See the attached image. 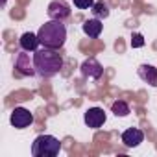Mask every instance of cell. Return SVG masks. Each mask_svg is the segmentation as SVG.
<instances>
[{"instance_id": "cell-8", "label": "cell", "mask_w": 157, "mask_h": 157, "mask_svg": "<svg viewBox=\"0 0 157 157\" xmlns=\"http://www.w3.org/2000/svg\"><path fill=\"white\" fill-rule=\"evenodd\" d=\"M15 68H17L22 76H33V74H37L33 57H30V54H28L26 50H22V54L17 56V59H15Z\"/></svg>"}, {"instance_id": "cell-3", "label": "cell", "mask_w": 157, "mask_h": 157, "mask_svg": "<svg viewBox=\"0 0 157 157\" xmlns=\"http://www.w3.org/2000/svg\"><path fill=\"white\" fill-rule=\"evenodd\" d=\"M61 151V142L54 135H39L32 144L33 157H56Z\"/></svg>"}, {"instance_id": "cell-11", "label": "cell", "mask_w": 157, "mask_h": 157, "mask_svg": "<svg viewBox=\"0 0 157 157\" xmlns=\"http://www.w3.org/2000/svg\"><path fill=\"white\" fill-rule=\"evenodd\" d=\"M102 30H104V24H102V21L100 19H87L85 22H83V33L87 35V37H91V39H96V37H100L102 35Z\"/></svg>"}, {"instance_id": "cell-4", "label": "cell", "mask_w": 157, "mask_h": 157, "mask_svg": "<svg viewBox=\"0 0 157 157\" xmlns=\"http://www.w3.org/2000/svg\"><path fill=\"white\" fill-rule=\"evenodd\" d=\"M10 122L17 129L30 128L33 124V113H30V109H26V107H15L10 115Z\"/></svg>"}, {"instance_id": "cell-5", "label": "cell", "mask_w": 157, "mask_h": 157, "mask_svg": "<svg viewBox=\"0 0 157 157\" xmlns=\"http://www.w3.org/2000/svg\"><path fill=\"white\" fill-rule=\"evenodd\" d=\"M46 13L50 17V21H65L70 17V6L65 0H52L46 8Z\"/></svg>"}, {"instance_id": "cell-1", "label": "cell", "mask_w": 157, "mask_h": 157, "mask_svg": "<svg viewBox=\"0 0 157 157\" xmlns=\"http://www.w3.org/2000/svg\"><path fill=\"white\" fill-rule=\"evenodd\" d=\"M33 63H35V70L41 78H54L56 74H59V70L63 67V57L57 50L41 46L33 52Z\"/></svg>"}, {"instance_id": "cell-10", "label": "cell", "mask_w": 157, "mask_h": 157, "mask_svg": "<svg viewBox=\"0 0 157 157\" xmlns=\"http://www.w3.org/2000/svg\"><path fill=\"white\" fill-rule=\"evenodd\" d=\"M139 78L144 82V83H148V85H151V87H157V68L155 67H151V65H140L139 67Z\"/></svg>"}, {"instance_id": "cell-6", "label": "cell", "mask_w": 157, "mask_h": 157, "mask_svg": "<svg viewBox=\"0 0 157 157\" xmlns=\"http://www.w3.org/2000/svg\"><path fill=\"white\" fill-rule=\"evenodd\" d=\"M82 74L85 78H89V80H100L102 74H104V67L100 65V61L96 57H89L82 63Z\"/></svg>"}, {"instance_id": "cell-16", "label": "cell", "mask_w": 157, "mask_h": 157, "mask_svg": "<svg viewBox=\"0 0 157 157\" xmlns=\"http://www.w3.org/2000/svg\"><path fill=\"white\" fill-rule=\"evenodd\" d=\"M131 46H133V48H142V46H144V37H142L140 33H133V37H131Z\"/></svg>"}, {"instance_id": "cell-14", "label": "cell", "mask_w": 157, "mask_h": 157, "mask_svg": "<svg viewBox=\"0 0 157 157\" xmlns=\"http://www.w3.org/2000/svg\"><path fill=\"white\" fill-rule=\"evenodd\" d=\"M111 111H113L117 117H128V115L131 113L129 105H128L124 100H117V102H113V104H111Z\"/></svg>"}, {"instance_id": "cell-9", "label": "cell", "mask_w": 157, "mask_h": 157, "mask_svg": "<svg viewBox=\"0 0 157 157\" xmlns=\"http://www.w3.org/2000/svg\"><path fill=\"white\" fill-rule=\"evenodd\" d=\"M142 140H144V133L139 128H129V129H126L122 133V142L128 148H137Z\"/></svg>"}, {"instance_id": "cell-13", "label": "cell", "mask_w": 157, "mask_h": 157, "mask_svg": "<svg viewBox=\"0 0 157 157\" xmlns=\"http://www.w3.org/2000/svg\"><path fill=\"white\" fill-rule=\"evenodd\" d=\"M93 15L96 17V19H107L109 17V6L104 2V0H100V2H94V6H93Z\"/></svg>"}, {"instance_id": "cell-15", "label": "cell", "mask_w": 157, "mask_h": 157, "mask_svg": "<svg viewBox=\"0 0 157 157\" xmlns=\"http://www.w3.org/2000/svg\"><path fill=\"white\" fill-rule=\"evenodd\" d=\"M72 4H74V8H78V10H93L94 0H72Z\"/></svg>"}, {"instance_id": "cell-2", "label": "cell", "mask_w": 157, "mask_h": 157, "mask_svg": "<svg viewBox=\"0 0 157 157\" xmlns=\"http://www.w3.org/2000/svg\"><path fill=\"white\" fill-rule=\"evenodd\" d=\"M37 37H39L41 46L59 50V48H63V44L67 41V28L61 21H48L39 28Z\"/></svg>"}, {"instance_id": "cell-17", "label": "cell", "mask_w": 157, "mask_h": 157, "mask_svg": "<svg viewBox=\"0 0 157 157\" xmlns=\"http://www.w3.org/2000/svg\"><path fill=\"white\" fill-rule=\"evenodd\" d=\"M2 4H6V0H2Z\"/></svg>"}, {"instance_id": "cell-12", "label": "cell", "mask_w": 157, "mask_h": 157, "mask_svg": "<svg viewBox=\"0 0 157 157\" xmlns=\"http://www.w3.org/2000/svg\"><path fill=\"white\" fill-rule=\"evenodd\" d=\"M19 43H21V48H22V50H26V52H35V50L41 46L37 33H32V32L22 33V35H21V39H19Z\"/></svg>"}, {"instance_id": "cell-7", "label": "cell", "mask_w": 157, "mask_h": 157, "mask_svg": "<svg viewBox=\"0 0 157 157\" xmlns=\"http://www.w3.org/2000/svg\"><path fill=\"white\" fill-rule=\"evenodd\" d=\"M105 111L102 109V107H89L87 111H85V115H83V120H85V124L89 126V128H93V129H98V128H102L104 124H105Z\"/></svg>"}]
</instances>
